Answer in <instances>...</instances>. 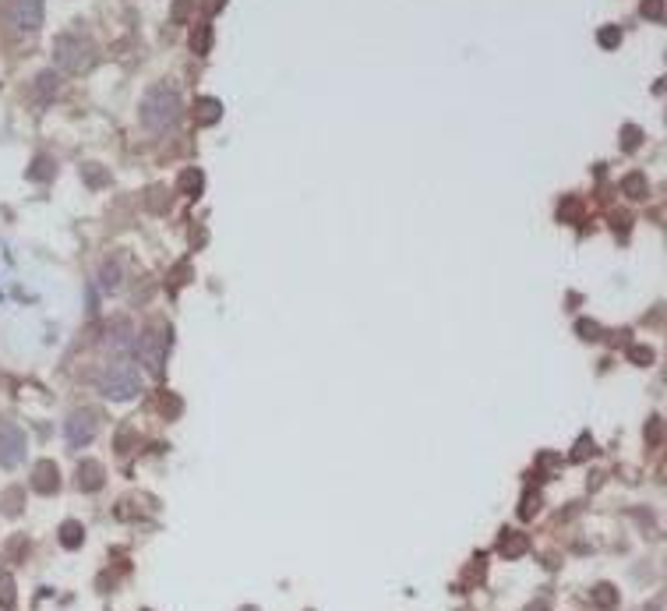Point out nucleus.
<instances>
[{"label":"nucleus","instance_id":"nucleus-1","mask_svg":"<svg viewBox=\"0 0 667 611\" xmlns=\"http://www.w3.org/2000/svg\"><path fill=\"white\" fill-rule=\"evenodd\" d=\"M181 110H184L181 92H177L174 85L159 82V85H152V89L142 96V124H145L149 131L163 134V131H170V127L181 120Z\"/></svg>","mask_w":667,"mask_h":611},{"label":"nucleus","instance_id":"nucleus-2","mask_svg":"<svg viewBox=\"0 0 667 611\" xmlns=\"http://www.w3.org/2000/svg\"><path fill=\"white\" fill-rule=\"evenodd\" d=\"M99 393L106 396V400H134L138 396V389H142V375H138V368L131 364V361H124V357H117V361H110L102 371H99Z\"/></svg>","mask_w":667,"mask_h":611},{"label":"nucleus","instance_id":"nucleus-3","mask_svg":"<svg viewBox=\"0 0 667 611\" xmlns=\"http://www.w3.org/2000/svg\"><path fill=\"white\" fill-rule=\"evenodd\" d=\"M53 60L60 71H71V75H85L95 64V43L82 32H64L57 36L53 43Z\"/></svg>","mask_w":667,"mask_h":611},{"label":"nucleus","instance_id":"nucleus-4","mask_svg":"<svg viewBox=\"0 0 667 611\" xmlns=\"http://www.w3.org/2000/svg\"><path fill=\"white\" fill-rule=\"evenodd\" d=\"M46 14L43 0H7V25L14 28V36H32L39 32Z\"/></svg>","mask_w":667,"mask_h":611},{"label":"nucleus","instance_id":"nucleus-5","mask_svg":"<svg viewBox=\"0 0 667 611\" xmlns=\"http://www.w3.org/2000/svg\"><path fill=\"white\" fill-rule=\"evenodd\" d=\"M166 346H170V336H159L156 329H145L142 336H138V343H134V350H138V361L149 368V375H163V364H166Z\"/></svg>","mask_w":667,"mask_h":611},{"label":"nucleus","instance_id":"nucleus-6","mask_svg":"<svg viewBox=\"0 0 667 611\" xmlns=\"http://www.w3.org/2000/svg\"><path fill=\"white\" fill-rule=\"evenodd\" d=\"M95 431H99V417H95L92 410H75L64 420V438H68L71 449H85L95 438Z\"/></svg>","mask_w":667,"mask_h":611},{"label":"nucleus","instance_id":"nucleus-7","mask_svg":"<svg viewBox=\"0 0 667 611\" xmlns=\"http://www.w3.org/2000/svg\"><path fill=\"white\" fill-rule=\"evenodd\" d=\"M25 459V431L11 420L0 424V467H18Z\"/></svg>","mask_w":667,"mask_h":611},{"label":"nucleus","instance_id":"nucleus-8","mask_svg":"<svg viewBox=\"0 0 667 611\" xmlns=\"http://www.w3.org/2000/svg\"><path fill=\"white\" fill-rule=\"evenodd\" d=\"M57 474H60V470H57L53 459L36 463V470H32V488H36L39 495H53V492L60 488V477H57Z\"/></svg>","mask_w":667,"mask_h":611},{"label":"nucleus","instance_id":"nucleus-9","mask_svg":"<svg viewBox=\"0 0 667 611\" xmlns=\"http://www.w3.org/2000/svg\"><path fill=\"white\" fill-rule=\"evenodd\" d=\"M194 117H198V124H219V117H223V102L215 100V96H205V100L194 102Z\"/></svg>","mask_w":667,"mask_h":611},{"label":"nucleus","instance_id":"nucleus-10","mask_svg":"<svg viewBox=\"0 0 667 611\" xmlns=\"http://www.w3.org/2000/svg\"><path fill=\"white\" fill-rule=\"evenodd\" d=\"M78 484H82V492H99L102 488V467L95 459L78 467Z\"/></svg>","mask_w":667,"mask_h":611},{"label":"nucleus","instance_id":"nucleus-11","mask_svg":"<svg viewBox=\"0 0 667 611\" xmlns=\"http://www.w3.org/2000/svg\"><path fill=\"white\" fill-rule=\"evenodd\" d=\"M177 188H181V195H188V198H198V195L205 191V174L191 166V170H184V174H181Z\"/></svg>","mask_w":667,"mask_h":611},{"label":"nucleus","instance_id":"nucleus-12","mask_svg":"<svg viewBox=\"0 0 667 611\" xmlns=\"http://www.w3.org/2000/svg\"><path fill=\"white\" fill-rule=\"evenodd\" d=\"M526 548H530V541H526L523 533H505V537H501V544H498V551H501L505 558H519Z\"/></svg>","mask_w":667,"mask_h":611},{"label":"nucleus","instance_id":"nucleus-13","mask_svg":"<svg viewBox=\"0 0 667 611\" xmlns=\"http://www.w3.org/2000/svg\"><path fill=\"white\" fill-rule=\"evenodd\" d=\"M57 75L53 71H43L39 78H36V102H50L53 100V92H57Z\"/></svg>","mask_w":667,"mask_h":611},{"label":"nucleus","instance_id":"nucleus-14","mask_svg":"<svg viewBox=\"0 0 667 611\" xmlns=\"http://www.w3.org/2000/svg\"><path fill=\"white\" fill-rule=\"evenodd\" d=\"M621 191H625L629 198H646V195H650V184H646L643 174H629V177L621 181Z\"/></svg>","mask_w":667,"mask_h":611},{"label":"nucleus","instance_id":"nucleus-15","mask_svg":"<svg viewBox=\"0 0 667 611\" xmlns=\"http://www.w3.org/2000/svg\"><path fill=\"white\" fill-rule=\"evenodd\" d=\"M82 533H85V530H82V523H75V519H68V523L60 526V544L75 551V548H82Z\"/></svg>","mask_w":667,"mask_h":611},{"label":"nucleus","instance_id":"nucleus-16","mask_svg":"<svg viewBox=\"0 0 667 611\" xmlns=\"http://www.w3.org/2000/svg\"><path fill=\"white\" fill-rule=\"evenodd\" d=\"M191 50H194V53H208V50H212V25L201 21V25L194 28V36H191Z\"/></svg>","mask_w":667,"mask_h":611},{"label":"nucleus","instance_id":"nucleus-17","mask_svg":"<svg viewBox=\"0 0 667 611\" xmlns=\"http://www.w3.org/2000/svg\"><path fill=\"white\" fill-rule=\"evenodd\" d=\"M120 287V269H117V262H106L102 265V280H99V290L102 294H113Z\"/></svg>","mask_w":667,"mask_h":611},{"label":"nucleus","instance_id":"nucleus-18","mask_svg":"<svg viewBox=\"0 0 667 611\" xmlns=\"http://www.w3.org/2000/svg\"><path fill=\"white\" fill-rule=\"evenodd\" d=\"M593 601H597V608L611 611V608H614V605H618V590H614L611 583H600V587L593 590Z\"/></svg>","mask_w":667,"mask_h":611},{"label":"nucleus","instance_id":"nucleus-19","mask_svg":"<svg viewBox=\"0 0 667 611\" xmlns=\"http://www.w3.org/2000/svg\"><path fill=\"white\" fill-rule=\"evenodd\" d=\"M28 177H36V181H50V177H53V159H50V156H39V159L32 163Z\"/></svg>","mask_w":667,"mask_h":611},{"label":"nucleus","instance_id":"nucleus-20","mask_svg":"<svg viewBox=\"0 0 667 611\" xmlns=\"http://www.w3.org/2000/svg\"><path fill=\"white\" fill-rule=\"evenodd\" d=\"M597 43H600L604 50H614V46L621 43V28H618V25H607V28H600V36H597Z\"/></svg>","mask_w":667,"mask_h":611},{"label":"nucleus","instance_id":"nucleus-21","mask_svg":"<svg viewBox=\"0 0 667 611\" xmlns=\"http://www.w3.org/2000/svg\"><path fill=\"white\" fill-rule=\"evenodd\" d=\"M643 145V131L636 127V124H629V127H621V149H639Z\"/></svg>","mask_w":667,"mask_h":611},{"label":"nucleus","instance_id":"nucleus-22","mask_svg":"<svg viewBox=\"0 0 667 611\" xmlns=\"http://www.w3.org/2000/svg\"><path fill=\"white\" fill-rule=\"evenodd\" d=\"M127 332H131V329H127V322H117V325L110 329L106 343H110V346H127V343H131V336H127Z\"/></svg>","mask_w":667,"mask_h":611},{"label":"nucleus","instance_id":"nucleus-23","mask_svg":"<svg viewBox=\"0 0 667 611\" xmlns=\"http://www.w3.org/2000/svg\"><path fill=\"white\" fill-rule=\"evenodd\" d=\"M575 332H579L582 339H589V343H593V339H600V332H604V329H600L597 322H589V318H579V322H575Z\"/></svg>","mask_w":667,"mask_h":611},{"label":"nucleus","instance_id":"nucleus-24","mask_svg":"<svg viewBox=\"0 0 667 611\" xmlns=\"http://www.w3.org/2000/svg\"><path fill=\"white\" fill-rule=\"evenodd\" d=\"M0 608H14V580L7 573L0 576Z\"/></svg>","mask_w":667,"mask_h":611},{"label":"nucleus","instance_id":"nucleus-25","mask_svg":"<svg viewBox=\"0 0 667 611\" xmlns=\"http://www.w3.org/2000/svg\"><path fill=\"white\" fill-rule=\"evenodd\" d=\"M629 357H632L636 364H643V368H646V364H653V357H657V354H653V346H632V350H629Z\"/></svg>","mask_w":667,"mask_h":611},{"label":"nucleus","instance_id":"nucleus-26","mask_svg":"<svg viewBox=\"0 0 667 611\" xmlns=\"http://www.w3.org/2000/svg\"><path fill=\"white\" fill-rule=\"evenodd\" d=\"M643 18L661 21V18H664V0H643Z\"/></svg>","mask_w":667,"mask_h":611},{"label":"nucleus","instance_id":"nucleus-27","mask_svg":"<svg viewBox=\"0 0 667 611\" xmlns=\"http://www.w3.org/2000/svg\"><path fill=\"white\" fill-rule=\"evenodd\" d=\"M589 452H593V449H589V435H582V438H579V445H575V452H572V459L579 463V459H586Z\"/></svg>","mask_w":667,"mask_h":611},{"label":"nucleus","instance_id":"nucleus-28","mask_svg":"<svg viewBox=\"0 0 667 611\" xmlns=\"http://www.w3.org/2000/svg\"><path fill=\"white\" fill-rule=\"evenodd\" d=\"M82 177H85L89 184H95V188H99V184H106V174H102V170H95V166H85V170H82Z\"/></svg>","mask_w":667,"mask_h":611},{"label":"nucleus","instance_id":"nucleus-29","mask_svg":"<svg viewBox=\"0 0 667 611\" xmlns=\"http://www.w3.org/2000/svg\"><path fill=\"white\" fill-rule=\"evenodd\" d=\"M537 502H540V499H537V492H530V495L523 499V509H519V512H523V519H530V516L537 512Z\"/></svg>","mask_w":667,"mask_h":611},{"label":"nucleus","instance_id":"nucleus-30","mask_svg":"<svg viewBox=\"0 0 667 611\" xmlns=\"http://www.w3.org/2000/svg\"><path fill=\"white\" fill-rule=\"evenodd\" d=\"M191 14V0H181L177 7H174V18H188Z\"/></svg>","mask_w":667,"mask_h":611},{"label":"nucleus","instance_id":"nucleus-31","mask_svg":"<svg viewBox=\"0 0 667 611\" xmlns=\"http://www.w3.org/2000/svg\"><path fill=\"white\" fill-rule=\"evenodd\" d=\"M223 4H226V0H205V11H208V14H215Z\"/></svg>","mask_w":667,"mask_h":611},{"label":"nucleus","instance_id":"nucleus-32","mask_svg":"<svg viewBox=\"0 0 667 611\" xmlns=\"http://www.w3.org/2000/svg\"><path fill=\"white\" fill-rule=\"evenodd\" d=\"M643 611H661V605H650V608H643Z\"/></svg>","mask_w":667,"mask_h":611},{"label":"nucleus","instance_id":"nucleus-33","mask_svg":"<svg viewBox=\"0 0 667 611\" xmlns=\"http://www.w3.org/2000/svg\"><path fill=\"white\" fill-rule=\"evenodd\" d=\"M244 611H255V608H244Z\"/></svg>","mask_w":667,"mask_h":611}]
</instances>
